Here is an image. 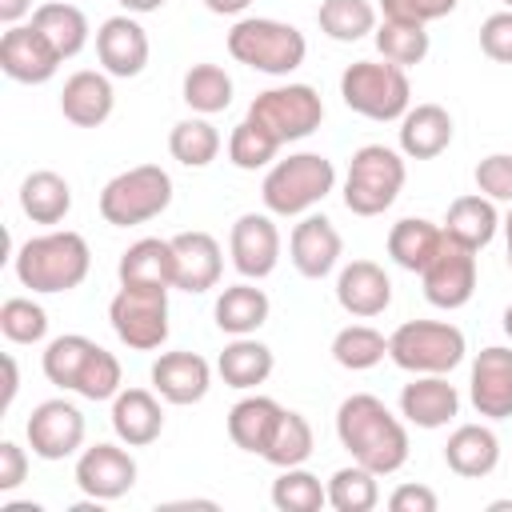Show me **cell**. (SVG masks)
<instances>
[{
	"label": "cell",
	"instance_id": "9a60e30c",
	"mask_svg": "<svg viewBox=\"0 0 512 512\" xmlns=\"http://www.w3.org/2000/svg\"><path fill=\"white\" fill-rule=\"evenodd\" d=\"M136 484V460L120 444H92L76 456V488L88 500H120Z\"/></svg>",
	"mask_w": 512,
	"mask_h": 512
},
{
	"label": "cell",
	"instance_id": "816d5d0a",
	"mask_svg": "<svg viewBox=\"0 0 512 512\" xmlns=\"http://www.w3.org/2000/svg\"><path fill=\"white\" fill-rule=\"evenodd\" d=\"M436 492L428 484H400L392 496H388V508L392 512H436Z\"/></svg>",
	"mask_w": 512,
	"mask_h": 512
},
{
	"label": "cell",
	"instance_id": "8d00e7d4",
	"mask_svg": "<svg viewBox=\"0 0 512 512\" xmlns=\"http://www.w3.org/2000/svg\"><path fill=\"white\" fill-rule=\"evenodd\" d=\"M168 152L172 160H180L184 168H208L220 156V132L208 116H188L180 124H172L168 132Z\"/></svg>",
	"mask_w": 512,
	"mask_h": 512
},
{
	"label": "cell",
	"instance_id": "74e56055",
	"mask_svg": "<svg viewBox=\"0 0 512 512\" xmlns=\"http://www.w3.org/2000/svg\"><path fill=\"white\" fill-rule=\"evenodd\" d=\"M388 356V336L372 324H344L332 336V360L348 372H368Z\"/></svg>",
	"mask_w": 512,
	"mask_h": 512
},
{
	"label": "cell",
	"instance_id": "d6986e66",
	"mask_svg": "<svg viewBox=\"0 0 512 512\" xmlns=\"http://www.w3.org/2000/svg\"><path fill=\"white\" fill-rule=\"evenodd\" d=\"M172 260H176V276H172V288L180 292H208L220 284V272H224V252L216 244L212 232H176L172 236Z\"/></svg>",
	"mask_w": 512,
	"mask_h": 512
},
{
	"label": "cell",
	"instance_id": "e0dca14e",
	"mask_svg": "<svg viewBox=\"0 0 512 512\" xmlns=\"http://www.w3.org/2000/svg\"><path fill=\"white\" fill-rule=\"evenodd\" d=\"M468 400L484 420H508L512 416V348L492 344L472 360Z\"/></svg>",
	"mask_w": 512,
	"mask_h": 512
},
{
	"label": "cell",
	"instance_id": "f6af8a7d",
	"mask_svg": "<svg viewBox=\"0 0 512 512\" xmlns=\"http://www.w3.org/2000/svg\"><path fill=\"white\" fill-rule=\"evenodd\" d=\"M0 332L8 344H40L48 336V312L28 296H12L0 304Z\"/></svg>",
	"mask_w": 512,
	"mask_h": 512
},
{
	"label": "cell",
	"instance_id": "e575fe53",
	"mask_svg": "<svg viewBox=\"0 0 512 512\" xmlns=\"http://www.w3.org/2000/svg\"><path fill=\"white\" fill-rule=\"evenodd\" d=\"M316 24L336 44H356L376 32V4L372 0H324L316 8Z\"/></svg>",
	"mask_w": 512,
	"mask_h": 512
},
{
	"label": "cell",
	"instance_id": "f546056e",
	"mask_svg": "<svg viewBox=\"0 0 512 512\" xmlns=\"http://www.w3.org/2000/svg\"><path fill=\"white\" fill-rule=\"evenodd\" d=\"M276 360H272V348L260 344L256 336H232V344H224L220 360H216V372L228 388L236 392H248V388H260L268 376H272Z\"/></svg>",
	"mask_w": 512,
	"mask_h": 512
},
{
	"label": "cell",
	"instance_id": "603a6c76",
	"mask_svg": "<svg viewBox=\"0 0 512 512\" xmlns=\"http://www.w3.org/2000/svg\"><path fill=\"white\" fill-rule=\"evenodd\" d=\"M400 416L416 428H444L460 416V392L448 376H416L400 388Z\"/></svg>",
	"mask_w": 512,
	"mask_h": 512
},
{
	"label": "cell",
	"instance_id": "7402d4cb",
	"mask_svg": "<svg viewBox=\"0 0 512 512\" xmlns=\"http://www.w3.org/2000/svg\"><path fill=\"white\" fill-rule=\"evenodd\" d=\"M112 108H116V92H112V76L108 72L80 68L60 88V112L76 128H100L112 116Z\"/></svg>",
	"mask_w": 512,
	"mask_h": 512
},
{
	"label": "cell",
	"instance_id": "680465c9",
	"mask_svg": "<svg viewBox=\"0 0 512 512\" xmlns=\"http://www.w3.org/2000/svg\"><path fill=\"white\" fill-rule=\"evenodd\" d=\"M500 328H504V336H508V340H512V304H508V308H504V316H500Z\"/></svg>",
	"mask_w": 512,
	"mask_h": 512
},
{
	"label": "cell",
	"instance_id": "4316f807",
	"mask_svg": "<svg viewBox=\"0 0 512 512\" xmlns=\"http://www.w3.org/2000/svg\"><path fill=\"white\" fill-rule=\"evenodd\" d=\"M452 240H460L464 248L480 252L496 240L500 232V212H496V200H488L484 192H468V196H456L448 204V216L440 224Z\"/></svg>",
	"mask_w": 512,
	"mask_h": 512
},
{
	"label": "cell",
	"instance_id": "3957f363",
	"mask_svg": "<svg viewBox=\"0 0 512 512\" xmlns=\"http://www.w3.org/2000/svg\"><path fill=\"white\" fill-rule=\"evenodd\" d=\"M336 188V164L324 152H292L264 172L260 200L272 216H308Z\"/></svg>",
	"mask_w": 512,
	"mask_h": 512
},
{
	"label": "cell",
	"instance_id": "7c38bea8",
	"mask_svg": "<svg viewBox=\"0 0 512 512\" xmlns=\"http://www.w3.org/2000/svg\"><path fill=\"white\" fill-rule=\"evenodd\" d=\"M24 436H28V448L32 456L40 460H68L80 452L84 444V412L56 396V400H40L24 424Z\"/></svg>",
	"mask_w": 512,
	"mask_h": 512
},
{
	"label": "cell",
	"instance_id": "94428289",
	"mask_svg": "<svg viewBox=\"0 0 512 512\" xmlns=\"http://www.w3.org/2000/svg\"><path fill=\"white\" fill-rule=\"evenodd\" d=\"M488 508H492V512H512V500H492Z\"/></svg>",
	"mask_w": 512,
	"mask_h": 512
},
{
	"label": "cell",
	"instance_id": "30bf717a",
	"mask_svg": "<svg viewBox=\"0 0 512 512\" xmlns=\"http://www.w3.org/2000/svg\"><path fill=\"white\" fill-rule=\"evenodd\" d=\"M248 116L256 124H264L280 144H292V140H304L320 128L324 120V100L312 84H280V88H268L260 92L252 104H248Z\"/></svg>",
	"mask_w": 512,
	"mask_h": 512
},
{
	"label": "cell",
	"instance_id": "91938a15",
	"mask_svg": "<svg viewBox=\"0 0 512 512\" xmlns=\"http://www.w3.org/2000/svg\"><path fill=\"white\" fill-rule=\"evenodd\" d=\"M500 228H504V240H508V248H512V208H508V216L500 220Z\"/></svg>",
	"mask_w": 512,
	"mask_h": 512
},
{
	"label": "cell",
	"instance_id": "8fae6325",
	"mask_svg": "<svg viewBox=\"0 0 512 512\" xmlns=\"http://www.w3.org/2000/svg\"><path fill=\"white\" fill-rule=\"evenodd\" d=\"M420 284H424V300L432 308H444V312L464 308L476 292V252L444 232V244L420 272Z\"/></svg>",
	"mask_w": 512,
	"mask_h": 512
},
{
	"label": "cell",
	"instance_id": "4fadbf2b",
	"mask_svg": "<svg viewBox=\"0 0 512 512\" xmlns=\"http://www.w3.org/2000/svg\"><path fill=\"white\" fill-rule=\"evenodd\" d=\"M228 256H232V268L244 280L272 276L276 264H280V228H276L272 212H244V216H236V224L228 232Z\"/></svg>",
	"mask_w": 512,
	"mask_h": 512
},
{
	"label": "cell",
	"instance_id": "681fc988",
	"mask_svg": "<svg viewBox=\"0 0 512 512\" xmlns=\"http://www.w3.org/2000/svg\"><path fill=\"white\" fill-rule=\"evenodd\" d=\"M480 52L496 64H512V8L492 12L480 24Z\"/></svg>",
	"mask_w": 512,
	"mask_h": 512
},
{
	"label": "cell",
	"instance_id": "d6a6232c",
	"mask_svg": "<svg viewBox=\"0 0 512 512\" xmlns=\"http://www.w3.org/2000/svg\"><path fill=\"white\" fill-rule=\"evenodd\" d=\"M440 244H444V228L424 220V216H404L388 232V256L404 272H424Z\"/></svg>",
	"mask_w": 512,
	"mask_h": 512
},
{
	"label": "cell",
	"instance_id": "7dc6e473",
	"mask_svg": "<svg viewBox=\"0 0 512 512\" xmlns=\"http://www.w3.org/2000/svg\"><path fill=\"white\" fill-rule=\"evenodd\" d=\"M476 192H484L488 200L512 204V156L508 152H492L476 164Z\"/></svg>",
	"mask_w": 512,
	"mask_h": 512
},
{
	"label": "cell",
	"instance_id": "44dd1931",
	"mask_svg": "<svg viewBox=\"0 0 512 512\" xmlns=\"http://www.w3.org/2000/svg\"><path fill=\"white\" fill-rule=\"evenodd\" d=\"M336 304L356 316V320H372L392 304V280L376 260H352L340 268L336 276Z\"/></svg>",
	"mask_w": 512,
	"mask_h": 512
},
{
	"label": "cell",
	"instance_id": "836d02e7",
	"mask_svg": "<svg viewBox=\"0 0 512 512\" xmlns=\"http://www.w3.org/2000/svg\"><path fill=\"white\" fill-rule=\"evenodd\" d=\"M32 24L48 36V44H52L64 60H72V56L84 52V44H88V16H84L76 4H68V0L36 4Z\"/></svg>",
	"mask_w": 512,
	"mask_h": 512
},
{
	"label": "cell",
	"instance_id": "c3c4849f",
	"mask_svg": "<svg viewBox=\"0 0 512 512\" xmlns=\"http://www.w3.org/2000/svg\"><path fill=\"white\" fill-rule=\"evenodd\" d=\"M460 0H380L384 20H404V24H432L444 20Z\"/></svg>",
	"mask_w": 512,
	"mask_h": 512
},
{
	"label": "cell",
	"instance_id": "9f6ffc18",
	"mask_svg": "<svg viewBox=\"0 0 512 512\" xmlns=\"http://www.w3.org/2000/svg\"><path fill=\"white\" fill-rule=\"evenodd\" d=\"M124 12H132V16H148V12H160L168 0H116Z\"/></svg>",
	"mask_w": 512,
	"mask_h": 512
},
{
	"label": "cell",
	"instance_id": "cb8c5ba5",
	"mask_svg": "<svg viewBox=\"0 0 512 512\" xmlns=\"http://www.w3.org/2000/svg\"><path fill=\"white\" fill-rule=\"evenodd\" d=\"M112 432L128 448H148L164 432V408L156 400V388H120L112 396Z\"/></svg>",
	"mask_w": 512,
	"mask_h": 512
},
{
	"label": "cell",
	"instance_id": "ffe728a7",
	"mask_svg": "<svg viewBox=\"0 0 512 512\" xmlns=\"http://www.w3.org/2000/svg\"><path fill=\"white\" fill-rule=\"evenodd\" d=\"M152 388L168 404H200L212 388V368L200 352H160L152 364Z\"/></svg>",
	"mask_w": 512,
	"mask_h": 512
},
{
	"label": "cell",
	"instance_id": "f35d334b",
	"mask_svg": "<svg viewBox=\"0 0 512 512\" xmlns=\"http://www.w3.org/2000/svg\"><path fill=\"white\" fill-rule=\"evenodd\" d=\"M92 348H96V340H88V336H80V332H68V336L48 340V348H44V356H40V368H44L48 384H56V388H64V392H76V380H80V372H84Z\"/></svg>",
	"mask_w": 512,
	"mask_h": 512
},
{
	"label": "cell",
	"instance_id": "ab89813d",
	"mask_svg": "<svg viewBox=\"0 0 512 512\" xmlns=\"http://www.w3.org/2000/svg\"><path fill=\"white\" fill-rule=\"evenodd\" d=\"M372 40H376V52H380L388 64H396V68L420 64V60L428 56V48H432L428 24H404V20H384V24H376Z\"/></svg>",
	"mask_w": 512,
	"mask_h": 512
},
{
	"label": "cell",
	"instance_id": "11a10c76",
	"mask_svg": "<svg viewBox=\"0 0 512 512\" xmlns=\"http://www.w3.org/2000/svg\"><path fill=\"white\" fill-rule=\"evenodd\" d=\"M248 4H252V0H204V8L216 12V16H240Z\"/></svg>",
	"mask_w": 512,
	"mask_h": 512
},
{
	"label": "cell",
	"instance_id": "2e32d148",
	"mask_svg": "<svg viewBox=\"0 0 512 512\" xmlns=\"http://www.w3.org/2000/svg\"><path fill=\"white\" fill-rule=\"evenodd\" d=\"M148 52H152L148 32L140 28V20H136L132 12L108 16V20L96 28V60H100V68H104L108 76H116V80L140 76L144 64H148Z\"/></svg>",
	"mask_w": 512,
	"mask_h": 512
},
{
	"label": "cell",
	"instance_id": "ba28073f",
	"mask_svg": "<svg viewBox=\"0 0 512 512\" xmlns=\"http://www.w3.org/2000/svg\"><path fill=\"white\" fill-rule=\"evenodd\" d=\"M172 204V176L160 164H136L116 172L100 188V216L112 228H132L156 220Z\"/></svg>",
	"mask_w": 512,
	"mask_h": 512
},
{
	"label": "cell",
	"instance_id": "1f68e13d",
	"mask_svg": "<svg viewBox=\"0 0 512 512\" xmlns=\"http://www.w3.org/2000/svg\"><path fill=\"white\" fill-rule=\"evenodd\" d=\"M20 212L32 224H60L72 212V188L60 172L52 168H36L24 176L20 184Z\"/></svg>",
	"mask_w": 512,
	"mask_h": 512
},
{
	"label": "cell",
	"instance_id": "60d3db41",
	"mask_svg": "<svg viewBox=\"0 0 512 512\" xmlns=\"http://www.w3.org/2000/svg\"><path fill=\"white\" fill-rule=\"evenodd\" d=\"M312 444H316L312 440V424L300 412L284 408L280 420H276V428H272V440H268V448L260 456L272 468H296V464H304L312 456Z\"/></svg>",
	"mask_w": 512,
	"mask_h": 512
},
{
	"label": "cell",
	"instance_id": "b9f144b4",
	"mask_svg": "<svg viewBox=\"0 0 512 512\" xmlns=\"http://www.w3.org/2000/svg\"><path fill=\"white\" fill-rule=\"evenodd\" d=\"M380 504V484H376V472L364 468V464H348V468H336L332 480H328V508L336 512H372Z\"/></svg>",
	"mask_w": 512,
	"mask_h": 512
},
{
	"label": "cell",
	"instance_id": "52a82bcc",
	"mask_svg": "<svg viewBox=\"0 0 512 512\" xmlns=\"http://www.w3.org/2000/svg\"><path fill=\"white\" fill-rule=\"evenodd\" d=\"M340 96L344 104L376 124L400 120L412 108V84L408 72L388 60H356L340 72Z\"/></svg>",
	"mask_w": 512,
	"mask_h": 512
},
{
	"label": "cell",
	"instance_id": "7bdbcfd3",
	"mask_svg": "<svg viewBox=\"0 0 512 512\" xmlns=\"http://www.w3.org/2000/svg\"><path fill=\"white\" fill-rule=\"evenodd\" d=\"M272 504L280 512H320L328 504V484H320V476H312L304 464L280 468L272 480Z\"/></svg>",
	"mask_w": 512,
	"mask_h": 512
},
{
	"label": "cell",
	"instance_id": "484cf974",
	"mask_svg": "<svg viewBox=\"0 0 512 512\" xmlns=\"http://www.w3.org/2000/svg\"><path fill=\"white\" fill-rule=\"evenodd\" d=\"M444 464L464 476V480H480V476H492L496 464H500V440L488 424H460L448 444H444Z\"/></svg>",
	"mask_w": 512,
	"mask_h": 512
},
{
	"label": "cell",
	"instance_id": "f5cc1de1",
	"mask_svg": "<svg viewBox=\"0 0 512 512\" xmlns=\"http://www.w3.org/2000/svg\"><path fill=\"white\" fill-rule=\"evenodd\" d=\"M16 392H20V372H16V356H12V352H4V400H0V408H4V412L12 408Z\"/></svg>",
	"mask_w": 512,
	"mask_h": 512
},
{
	"label": "cell",
	"instance_id": "4dcf8cb0",
	"mask_svg": "<svg viewBox=\"0 0 512 512\" xmlns=\"http://www.w3.org/2000/svg\"><path fill=\"white\" fill-rule=\"evenodd\" d=\"M280 404L272 400V396H244V400H236L232 408H228V440L240 448V452H264L268 448V440H272V428H276V420H280Z\"/></svg>",
	"mask_w": 512,
	"mask_h": 512
},
{
	"label": "cell",
	"instance_id": "9c48e42d",
	"mask_svg": "<svg viewBox=\"0 0 512 512\" xmlns=\"http://www.w3.org/2000/svg\"><path fill=\"white\" fill-rule=\"evenodd\" d=\"M108 324L132 352H152L168 340V288L120 284L108 304Z\"/></svg>",
	"mask_w": 512,
	"mask_h": 512
},
{
	"label": "cell",
	"instance_id": "be15d7a7",
	"mask_svg": "<svg viewBox=\"0 0 512 512\" xmlns=\"http://www.w3.org/2000/svg\"><path fill=\"white\" fill-rule=\"evenodd\" d=\"M500 4H508V8H512V0H500Z\"/></svg>",
	"mask_w": 512,
	"mask_h": 512
},
{
	"label": "cell",
	"instance_id": "5bb4252c",
	"mask_svg": "<svg viewBox=\"0 0 512 512\" xmlns=\"http://www.w3.org/2000/svg\"><path fill=\"white\" fill-rule=\"evenodd\" d=\"M64 56L48 44L36 24H12L0 36V72L16 84H48Z\"/></svg>",
	"mask_w": 512,
	"mask_h": 512
},
{
	"label": "cell",
	"instance_id": "db71d44e",
	"mask_svg": "<svg viewBox=\"0 0 512 512\" xmlns=\"http://www.w3.org/2000/svg\"><path fill=\"white\" fill-rule=\"evenodd\" d=\"M28 12H36L32 8V0H0V20L12 28V24H20Z\"/></svg>",
	"mask_w": 512,
	"mask_h": 512
},
{
	"label": "cell",
	"instance_id": "bcb514c9",
	"mask_svg": "<svg viewBox=\"0 0 512 512\" xmlns=\"http://www.w3.org/2000/svg\"><path fill=\"white\" fill-rule=\"evenodd\" d=\"M120 392V360L108 352V348H92L80 380H76V396L84 400H112Z\"/></svg>",
	"mask_w": 512,
	"mask_h": 512
},
{
	"label": "cell",
	"instance_id": "8992f818",
	"mask_svg": "<svg viewBox=\"0 0 512 512\" xmlns=\"http://www.w3.org/2000/svg\"><path fill=\"white\" fill-rule=\"evenodd\" d=\"M464 352V332L448 320H404L388 336V360L412 376H448Z\"/></svg>",
	"mask_w": 512,
	"mask_h": 512
},
{
	"label": "cell",
	"instance_id": "6125c7cd",
	"mask_svg": "<svg viewBox=\"0 0 512 512\" xmlns=\"http://www.w3.org/2000/svg\"><path fill=\"white\" fill-rule=\"evenodd\" d=\"M508 268H512V248H508Z\"/></svg>",
	"mask_w": 512,
	"mask_h": 512
},
{
	"label": "cell",
	"instance_id": "5b68a950",
	"mask_svg": "<svg viewBox=\"0 0 512 512\" xmlns=\"http://www.w3.org/2000/svg\"><path fill=\"white\" fill-rule=\"evenodd\" d=\"M404 152L388 148V144H364L352 152L348 160V176H344V208L352 216H380L396 204L408 168H404Z\"/></svg>",
	"mask_w": 512,
	"mask_h": 512
},
{
	"label": "cell",
	"instance_id": "7a4b0ae2",
	"mask_svg": "<svg viewBox=\"0 0 512 512\" xmlns=\"http://www.w3.org/2000/svg\"><path fill=\"white\" fill-rule=\"evenodd\" d=\"M12 268L24 288L52 296V292H72L84 284V276L92 268V252H88V240L72 228L40 232L16 248Z\"/></svg>",
	"mask_w": 512,
	"mask_h": 512
},
{
	"label": "cell",
	"instance_id": "d590c367",
	"mask_svg": "<svg viewBox=\"0 0 512 512\" xmlns=\"http://www.w3.org/2000/svg\"><path fill=\"white\" fill-rule=\"evenodd\" d=\"M180 92H184V104H188L196 116H216V112H224V108L232 104V76H228L220 64L200 60V64H192V68L184 72Z\"/></svg>",
	"mask_w": 512,
	"mask_h": 512
},
{
	"label": "cell",
	"instance_id": "d4e9b609",
	"mask_svg": "<svg viewBox=\"0 0 512 512\" xmlns=\"http://www.w3.org/2000/svg\"><path fill=\"white\" fill-rule=\"evenodd\" d=\"M452 116L440 104H416L400 116V152L408 160H436L452 144Z\"/></svg>",
	"mask_w": 512,
	"mask_h": 512
},
{
	"label": "cell",
	"instance_id": "277c9868",
	"mask_svg": "<svg viewBox=\"0 0 512 512\" xmlns=\"http://www.w3.org/2000/svg\"><path fill=\"white\" fill-rule=\"evenodd\" d=\"M228 56L264 76H288L304 64L308 40L296 24H284L272 16H244L228 32Z\"/></svg>",
	"mask_w": 512,
	"mask_h": 512
},
{
	"label": "cell",
	"instance_id": "ac0fdd59",
	"mask_svg": "<svg viewBox=\"0 0 512 512\" xmlns=\"http://www.w3.org/2000/svg\"><path fill=\"white\" fill-rule=\"evenodd\" d=\"M340 252H344V240L336 224L320 212H308L288 236V260L304 280H324L340 264Z\"/></svg>",
	"mask_w": 512,
	"mask_h": 512
},
{
	"label": "cell",
	"instance_id": "6da1fadb",
	"mask_svg": "<svg viewBox=\"0 0 512 512\" xmlns=\"http://www.w3.org/2000/svg\"><path fill=\"white\" fill-rule=\"evenodd\" d=\"M336 440L356 464L372 468L376 476H392L408 464V428L372 392H352L348 400H340Z\"/></svg>",
	"mask_w": 512,
	"mask_h": 512
},
{
	"label": "cell",
	"instance_id": "f1b7e54d",
	"mask_svg": "<svg viewBox=\"0 0 512 512\" xmlns=\"http://www.w3.org/2000/svg\"><path fill=\"white\" fill-rule=\"evenodd\" d=\"M272 304H268V292L256 288L252 280H240V284H228L216 304H212V316H216V328L228 332V336H252L264 320H268Z\"/></svg>",
	"mask_w": 512,
	"mask_h": 512
},
{
	"label": "cell",
	"instance_id": "6f0895ef",
	"mask_svg": "<svg viewBox=\"0 0 512 512\" xmlns=\"http://www.w3.org/2000/svg\"><path fill=\"white\" fill-rule=\"evenodd\" d=\"M0 512H40V504H4Z\"/></svg>",
	"mask_w": 512,
	"mask_h": 512
},
{
	"label": "cell",
	"instance_id": "f907efd6",
	"mask_svg": "<svg viewBox=\"0 0 512 512\" xmlns=\"http://www.w3.org/2000/svg\"><path fill=\"white\" fill-rule=\"evenodd\" d=\"M28 476V452L16 440H0V492L20 488Z\"/></svg>",
	"mask_w": 512,
	"mask_h": 512
},
{
	"label": "cell",
	"instance_id": "ee69618b",
	"mask_svg": "<svg viewBox=\"0 0 512 512\" xmlns=\"http://www.w3.org/2000/svg\"><path fill=\"white\" fill-rule=\"evenodd\" d=\"M280 148H284V144H280L264 124H256L252 116H244V120L232 128V136H228V160H232L240 172L268 168Z\"/></svg>",
	"mask_w": 512,
	"mask_h": 512
},
{
	"label": "cell",
	"instance_id": "83f0119b",
	"mask_svg": "<svg viewBox=\"0 0 512 512\" xmlns=\"http://www.w3.org/2000/svg\"><path fill=\"white\" fill-rule=\"evenodd\" d=\"M116 276L120 284H136V288H172V276H176L172 240H160V236L136 240L132 248H124Z\"/></svg>",
	"mask_w": 512,
	"mask_h": 512
}]
</instances>
